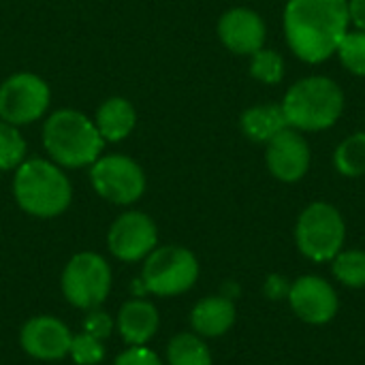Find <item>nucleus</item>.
Returning <instances> with one entry per match:
<instances>
[{
	"instance_id": "f257e3e1",
	"label": "nucleus",
	"mask_w": 365,
	"mask_h": 365,
	"mask_svg": "<svg viewBox=\"0 0 365 365\" xmlns=\"http://www.w3.org/2000/svg\"><path fill=\"white\" fill-rule=\"evenodd\" d=\"M349 24V0H289L284 6L287 43L308 64L331 58Z\"/></svg>"
},
{
	"instance_id": "f03ea898",
	"label": "nucleus",
	"mask_w": 365,
	"mask_h": 365,
	"mask_svg": "<svg viewBox=\"0 0 365 365\" xmlns=\"http://www.w3.org/2000/svg\"><path fill=\"white\" fill-rule=\"evenodd\" d=\"M282 111L289 126L295 130H325L340 120L344 92L329 77H304L287 90Z\"/></svg>"
},
{
	"instance_id": "7ed1b4c3",
	"label": "nucleus",
	"mask_w": 365,
	"mask_h": 365,
	"mask_svg": "<svg viewBox=\"0 0 365 365\" xmlns=\"http://www.w3.org/2000/svg\"><path fill=\"white\" fill-rule=\"evenodd\" d=\"M103 137L92 120L73 109L49 115L43 128V143L49 156L62 167H86L98 160Z\"/></svg>"
},
{
	"instance_id": "20e7f679",
	"label": "nucleus",
	"mask_w": 365,
	"mask_h": 365,
	"mask_svg": "<svg viewBox=\"0 0 365 365\" xmlns=\"http://www.w3.org/2000/svg\"><path fill=\"white\" fill-rule=\"evenodd\" d=\"M13 192L17 205L38 218L60 216L71 203L68 178L49 160H28L17 167L13 180Z\"/></svg>"
},
{
	"instance_id": "39448f33",
	"label": "nucleus",
	"mask_w": 365,
	"mask_h": 365,
	"mask_svg": "<svg viewBox=\"0 0 365 365\" xmlns=\"http://www.w3.org/2000/svg\"><path fill=\"white\" fill-rule=\"evenodd\" d=\"M344 240V218L331 203L317 201L299 214L295 225V244L306 259L327 263L342 250Z\"/></svg>"
},
{
	"instance_id": "423d86ee",
	"label": "nucleus",
	"mask_w": 365,
	"mask_h": 365,
	"mask_svg": "<svg viewBox=\"0 0 365 365\" xmlns=\"http://www.w3.org/2000/svg\"><path fill=\"white\" fill-rule=\"evenodd\" d=\"M199 278V261L197 257L182 246H163L148 255L141 284L145 293H154L160 297L182 295L195 287Z\"/></svg>"
},
{
	"instance_id": "0eeeda50",
	"label": "nucleus",
	"mask_w": 365,
	"mask_h": 365,
	"mask_svg": "<svg viewBox=\"0 0 365 365\" xmlns=\"http://www.w3.org/2000/svg\"><path fill=\"white\" fill-rule=\"evenodd\" d=\"M111 291V269L96 252L75 255L62 272V293L79 310H96Z\"/></svg>"
},
{
	"instance_id": "6e6552de",
	"label": "nucleus",
	"mask_w": 365,
	"mask_h": 365,
	"mask_svg": "<svg viewBox=\"0 0 365 365\" xmlns=\"http://www.w3.org/2000/svg\"><path fill=\"white\" fill-rule=\"evenodd\" d=\"M90 180L94 190L115 205H130L145 190V175L141 167L133 158L120 154L103 156L92 163Z\"/></svg>"
},
{
	"instance_id": "1a4fd4ad",
	"label": "nucleus",
	"mask_w": 365,
	"mask_h": 365,
	"mask_svg": "<svg viewBox=\"0 0 365 365\" xmlns=\"http://www.w3.org/2000/svg\"><path fill=\"white\" fill-rule=\"evenodd\" d=\"M47 105L49 88L32 73H17L0 86V118L13 126L38 120Z\"/></svg>"
},
{
	"instance_id": "9d476101",
	"label": "nucleus",
	"mask_w": 365,
	"mask_h": 365,
	"mask_svg": "<svg viewBox=\"0 0 365 365\" xmlns=\"http://www.w3.org/2000/svg\"><path fill=\"white\" fill-rule=\"evenodd\" d=\"M107 242L115 259L135 263L156 248V225L150 216L141 212H126L111 225Z\"/></svg>"
},
{
	"instance_id": "9b49d317",
	"label": "nucleus",
	"mask_w": 365,
	"mask_h": 365,
	"mask_svg": "<svg viewBox=\"0 0 365 365\" xmlns=\"http://www.w3.org/2000/svg\"><path fill=\"white\" fill-rule=\"evenodd\" d=\"M289 304L295 317L308 325H325L338 312V293L321 276H302L289 289Z\"/></svg>"
},
{
	"instance_id": "f8f14e48",
	"label": "nucleus",
	"mask_w": 365,
	"mask_h": 365,
	"mask_svg": "<svg viewBox=\"0 0 365 365\" xmlns=\"http://www.w3.org/2000/svg\"><path fill=\"white\" fill-rule=\"evenodd\" d=\"M265 163L276 180L287 184L299 182L310 169V145L302 137V130L289 126L269 139Z\"/></svg>"
},
{
	"instance_id": "ddd939ff",
	"label": "nucleus",
	"mask_w": 365,
	"mask_h": 365,
	"mask_svg": "<svg viewBox=\"0 0 365 365\" xmlns=\"http://www.w3.org/2000/svg\"><path fill=\"white\" fill-rule=\"evenodd\" d=\"M73 334L68 327L53 317H34L30 319L19 334L21 349L41 361H58L68 355Z\"/></svg>"
},
{
	"instance_id": "4468645a",
	"label": "nucleus",
	"mask_w": 365,
	"mask_h": 365,
	"mask_svg": "<svg viewBox=\"0 0 365 365\" xmlns=\"http://www.w3.org/2000/svg\"><path fill=\"white\" fill-rule=\"evenodd\" d=\"M222 45L237 56H252L265 45V21L252 9H231L218 21Z\"/></svg>"
},
{
	"instance_id": "2eb2a0df",
	"label": "nucleus",
	"mask_w": 365,
	"mask_h": 365,
	"mask_svg": "<svg viewBox=\"0 0 365 365\" xmlns=\"http://www.w3.org/2000/svg\"><path fill=\"white\" fill-rule=\"evenodd\" d=\"M118 329L126 344L143 346L158 329V310L145 299H130L120 308Z\"/></svg>"
},
{
	"instance_id": "dca6fc26",
	"label": "nucleus",
	"mask_w": 365,
	"mask_h": 365,
	"mask_svg": "<svg viewBox=\"0 0 365 365\" xmlns=\"http://www.w3.org/2000/svg\"><path fill=\"white\" fill-rule=\"evenodd\" d=\"M235 323V306L225 295L201 299L190 312V325L201 338H220Z\"/></svg>"
},
{
	"instance_id": "f3484780",
	"label": "nucleus",
	"mask_w": 365,
	"mask_h": 365,
	"mask_svg": "<svg viewBox=\"0 0 365 365\" xmlns=\"http://www.w3.org/2000/svg\"><path fill=\"white\" fill-rule=\"evenodd\" d=\"M242 133L257 143H267L274 139L280 130L289 128L287 115L282 111V105L278 103H261L255 107H248L240 118Z\"/></svg>"
},
{
	"instance_id": "a211bd4d",
	"label": "nucleus",
	"mask_w": 365,
	"mask_h": 365,
	"mask_svg": "<svg viewBox=\"0 0 365 365\" xmlns=\"http://www.w3.org/2000/svg\"><path fill=\"white\" fill-rule=\"evenodd\" d=\"M94 124L103 139L122 141L133 133L137 124V113L126 98H109L98 107Z\"/></svg>"
},
{
	"instance_id": "6ab92c4d",
	"label": "nucleus",
	"mask_w": 365,
	"mask_h": 365,
	"mask_svg": "<svg viewBox=\"0 0 365 365\" xmlns=\"http://www.w3.org/2000/svg\"><path fill=\"white\" fill-rule=\"evenodd\" d=\"M169 365H212L207 344L197 334H178L167 346Z\"/></svg>"
},
{
	"instance_id": "aec40b11",
	"label": "nucleus",
	"mask_w": 365,
	"mask_h": 365,
	"mask_svg": "<svg viewBox=\"0 0 365 365\" xmlns=\"http://www.w3.org/2000/svg\"><path fill=\"white\" fill-rule=\"evenodd\" d=\"M334 165L338 173H342L344 178L365 175V130L346 137L338 145L334 154Z\"/></svg>"
},
{
	"instance_id": "412c9836",
	"label": "nucleus",
	"mask_w": 365,
	"mask_h": 365,
	"mask_svg": "<svg viewBox=\"0 0 365 365\" xmlns=\"http://www.w3.org/2000/svg\"><path fill=\"white\" fill-rule=\"evenodd\" d=\"M331 272L338 282L351 289L365 287V252L364 250H340L331 259Z\"/></svg>"
},
{
	"instance_id": "4be33fe9",
	"label": "nucleus",
	"mask_w": 365,
	"mask_h": 365,
	"mask_svg": "<svg viewBox=\"0 0 365 365\" xmlns=\"http://www.w3.org/2000/svg\"><path fill=\"white\" fill-rule=\"evenodd\" d=\"M336 53L344 68H349L353 75L365 77V30H349L342 36Z\"/></svg>"
},
{
	"instance_id": "5701e85b",
	"label": "nucleus",
	"mask_w": 365,
	"mask_h": 365,
	"mask_svg": "<svg viewBox=\"0 0 365 365\" xmlns=\"http://www.w3.org/2000/svg\"><path fill=\"white\" fill-rule=\"evenodd\" d=\"M250 75L257 79V81H263V83H278L282 81L284 77V58L276 51V49H265L261 47L259 51L252 53V60H250Z\"/></svg>"
},
{
	"instance_id": "b1692460",
	"label": "nucleus",
	"mask_w": 365,
	"mask_h": 365,
	"mask_svg": "<svg viewBox=\"0 0 365 365\" xmlns=\"http://www.w3.org/2000/svg\"><path fill=\"white\" fill-rule=\"evenodd\" d=\"M24 154H26V143L19 130L9 122H0V171L19 167Z\"/></svg>"
},
{
	"instance_id": "393cba45",
	"label": "nucleus",
	"mask_w": 365,
	"mask_h": 365,
	"mask_svg": "<svg viewBox=\"0 0 365 365\" xmlns=\"http://www.w3.org/2000/svg\"><path fill=\"white\" fill-rule=\"evenodd\" d=\"M68 355L73 357V361L77 365H96L103 361L105 357V349H103V340L90 336V334H79L73 336L71 340V351Z\"/></svg>"
},
{
	"instance_id": "a878e982",
	"label": "nucleus",
	"mask_w": 365,
	"mask_h": 365,
	"mask_svg": "<svg viewBox=\"0 0 365 365\" xmlns=\"http://www.w3.org/2000/svg\"><path fill=\"white\" fill-rule=\"evenodd\" d=\"M83 331L98 338V340H105L111 336L113 331V321L107 312H101V310H92L88 314V319L83 321Z\"/></svg>"
},
{
	"instance_id": "bb28decb",
	"label": "nucleus",
	"mask_w": 365,
	"mask_h": 365,
	"mask_svg": "<svg viewBox=\"0 0 365 365\" xmlns=\"http://www.w3.org/2000/svg\"><path fill=\"white\" fill-rule=\"evenodd\" d=\"M113 365H163L158 359V355L145 346H130L128 351H124Z\"/></svg>"
},
{
	"instance_id": "cd10ccee",
	"label": "nucleus",
	"mask_w": 365,
	"mask_h": 365,
	"mask_svg": "<svg viewBox=\"0 0 365 365\" xmlns=\"http://www.w3.org/2000/svg\"><path fill=\"white\" fill-rule=\"evenodd\" d=\"M289 289H291V284H287V280L282 276H269L265 282V295L274 302L280 299L282 295H289Z\"/></svg>"
},
{
	"instance_id": "c85d7f7f",
	"label": "nucleus",
	"mask_w": 365,
	"mask_h": 365,
	"mask_svg": "<svg viewBox=\"0 0 365 365\" xmlns=\"http://www.w3.org/2000/svg\"><path fill=\"white\" fill-rule=\"evenodd\" d=\"M349 15L357 30H365V0H349Z\"/></svg>"
}]
</instances>
